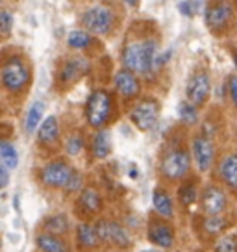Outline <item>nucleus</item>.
<instances>
[{
    "label": "nucleus",
    "instance_id": "nucleus-1",
    "mask_svg": "<svg viewBox=\"0 0 237 252\" xmlns=\"http://www.w3.org/2000/svg\"><path fill=\"white\" fill-rule=\"evenodd\" d=\"M169 54L158 58V47L154 41H134L124 47L122 63L128 71L135 74H148L154 69L165 65Z\"/></svg>",
    "mask_w": 237,
    "mask_h": 252
},
{
    "label": "nucleus",
    "instance_id": "nucleus-2",
    "mask_svg": "<svg viewBox=\"0 0 237 252\" xmlns=\"http://www.w3.org/2000/svg\"><path fill=\"white\" fill-rule=\"evenodd\" d=\"M113 111V96L104 89H96L89 94L86 104V119L89 126L102 128L110 123Z\"/></svg>",
    "mask_w": 237,
    "mask_h": 252
},
{
    "label": "nucleus",
    "instance_id": "nucleus-3",
    "mask_svg": "<svg viewBox=\"0 0 237 252\" xmlns=\"http://www.w3.org/2000/svg\"><path fill=\"white\" fill-rule=\"evenodd\" d=\"M191 169V154L185 149H173L169 150L163 159H161V165H159V171H161V176L165 180L171 182H178L185 178L189 174Z\"/></svg>",
    "mask_w": 237,
    "mask_h": 252
},
{
    "label": "nucleus",
    "instance_id": "nucleus-4",
    "mask_svg": "<svg viewBox=\"0 0 237 252\" xmlns=\"http://www.w3.org/2000/svg\"><path fill=\"white\" fill-rule=\"evenodd\" d=\"M30 82V69L21 58H11L2 67V86L11 93H19Z\"/></svg>",
    "mask_w": 237,
    "mask_h": 252
},
{
    "label": "nucleus",
    "instance_id": "nucleus-5",
    "mask_svg": "<svg viewBox=\"0 0 237 252\" xmlns=\"http://www.w3.org/2000/svg\"><path fill=\"white\" fill-rule=\"evenodd\" d=\"M72 173H74V169L67 161L54 159V161H48L47 165L41 169L39 180L43 186H47L50 189H65L71 180Z\"/></svg>",
    "mask_w": 237,
    "mask_h": 252
},
{
    "label": "nucleus",
    "instance_id": "nucleus-6",
    "mask_svg": "<svg viewBox=\"0 0 237 252\" xmlns=\"http://www.w3.org/2000/svg\"><path fill=\"white\" fill-rule=\"evenodd\" d=\"M130 119L141 132H150L158 125L159 102L156 98H143L130 111Z\"/></svg>",
    "mask_w": 237,
    "mask_h": 252
},
{
    "label": "nucleus",
    "instance_id": "nucleus-7",
    "mask_svg": "<svg viewBox=\"0 0 237 252\" xmlns=\"http://www.w3.org/2000/svg\"><path fill=\"white\" fill-rule=\"evenodd\" d=\"M95 226L96 232H98V237L104 245H115L118 249H126L132 245V237L128 234V230L117 220L100 219Z\"/></svg>",
    "mask_w": 237,
    "mask_h": 252
},
{
    "label": "nucleus",
    "instance_id": "nucleus-8",
    "mask_svg": "<svg viewBox=\"0 0 237 252\" xmlns=\"http://www.w3.org/2000/svg\"><path fill=\"white\" fill-rule=\"evenodd\" d=\"M191 156L200 173H207L215 161V145L207 135H197L191 145Z\"/></svg>",
    "mask_w": 237,
    "mask_h": 252
},
{
    "label": "nucleus",
    "instance_id": "nucleus-9",
    "mask_svg": "<svg viewBox=\"0 0 237 252\" xmlns=\"http://www.w3.org/2000/svg\"><path fill=\"white\" fill-rule=\"evenodd\" d=\"M84 26L96 35H106L113 26V13L106 6H93L84 13Z\"/></svg>",
    "mask_w": 237,
    "mask_h": 252
},
{
    "label": "nucleus",
    "instance_id": "nucleus-10",
    "mask_svg": "<svg viewBox=\"0 0 237 252\" xmlns=\"http://www.w3.org/2000/svg\"><path fill=\"white\" fill-rule=\"evenodd\" d=\"M228 206V197L224 193V189L219 186H207L200 195V208L204 215H222Z\"/></svg>",
    "mask_w": 237,
    "mask_h": 252
},
{
    "label": "nucleus",
    "instance_id": "nucleus-11",
    "mask_svg": "<svg viewBox=\"0 0 237 252\" xmlns=\"http://www.w3.org/2000/svg\"><path fill=\"white\" fill-rule=\"evenodd\" d=\"M148 239L150 243H154L159 249H171L174 245V226L169 224L163 217L156 220H150L148 222Z\"/></svg>",
    "mask_w": 237,
    "mask_h": 252
},
{
    "label": "nucleus",
    "instance_id": "nucleus-12",
    "mask_svg": "<svg viewBox=\"0 0 237 252\" xmlns=\"http://www.w3.org/2000/svg\"><path fill=\"white\" fill-rule=\"evenodd\" d=\"M209 78L206 72H197L193 74L187 82V100L193 102L195 106H202L209 96Z\"/></svg>",
    "mask_w": 237,
    "mask_h": 252
},
{
    "label": "nucleus",
    "instance_id": "nucleus-13",
    "mask_svg": "<svg viewBox=\"0 0 237 252\" xmlns=\"http://www.w3.org/2000/svg\"><path fill=\"white\" fill-rule=\"evenodd\" d=\"M232 6H230L228 0H219L211 4L207 8V13H206V21H207V26L213 32H219L222 28H226V24L230 23L232 19Z\"/></svg>",
    "mask_w": 237,
    "mask_h": 252
},
{
    "label": "nucleus",
    "instance_id": "nucleus-14",
    "mask_svg": "<svg viewBox=\"0 0 237 252\" xmlns=\"http://www.w3.org/2000/svg\"><path fill=\"white\" fill-rule=\"evenodd\" d=\"M115 89L124 98H134L141 91V84H139V80L135 76V72L124 69V71H118L115 74Z\"/></svg>",
    "mask_w": 237,
    "mask_h": 252
},
{
    "label": "nucleus",
    "instance_id": "nucleus-15",
    "mask_svg": "<svg viewBox=\"0 0 237 252\" xmlns=\"http://www.w3.org/2000/svg\"><path fill=\"white\" fill-rule=\"evenodd\" d=\"M78 206L86 215L93 217V215L102 212V208H104L102 195H100L95 188L82 189V191H80V197H78Z\"/></svg>",
    "mask_w": 237,
    "mask_h": 252
},
{
    "label": "nucleus",
    "instance_id": "nucleus-16",
    "mask_svg": "<svg viewBox=\"0 0 237 252\" xmlns=\"http://www.w3.org/2000/svg\"><path fill=\"white\" fill-rule=\"evenodd\" d=\"M76 239H78V247L82 251H95L96 247L102 245L96 226L89 224V222H80L76 226Z\"/></svg>",
    "mask_w": 237,
    "mask_h": 252
},
{
    "label": "nucleus",
    "instance_id": "nucleus-17",
    "mask_svg": "<svg viewBox=\"0 0 237 252\" xmlns=\"http://www.w3.org/2000/svg\"><path fill=\"white\" fill-rule=\"evenodd\" d=\"M37 249L41 252H71V247L61 236H56L50 232H41L35 237Z\"/></svg>",
    "mask_w": 237,
    "mask_h": 252
},
{
    "label": "nucleus",
    "instance_id": "nucleus-18",
    "mask_svg": "<svg viewBox=\"0 0 237 252\" xmlns=\"http://www.w3.org/2000/svg\"><path fill=\"white\" fill-rule=\"evenodd\" d=\"M58 139H59V125H58V119L54 115H50L39 125L37 141L43 147H52V145L58 143Z\"/></svg>",
    "mask_w": 237,
    "mask_h": 252
},
{
    "label": "nucleus",
    "instance_id": "nucleus-19",
    "mask_svg": "<svg viewBox=\"0 0 237 252\" xmlns=\"http://www.w3.org/2000/svg\"><path fill=\"white\" fill-rule=\"evenodd\" d=\"M89 71V63L82 58H76V60H69V62L63 63L61 67V72H59V80L63 84H72L78 78H82L86 72Z\"/></svg>",
    "mask_w": 237,
    "mask_h": 252
},
{
    "label": "nucleus",
    "instance_id": "nucleus-20",
    "mask_svg": "<svg viewBox=\"0 0 237 252\" xmlns=\"http://www.w3.org/2000/svg\"><path fill=\"white\" fill-rule=\"evenodd\" d=\"M152 204H154V212L158 213L159 217H163V219H173L174 217V202L163 188L154 189Z\"/></svg>",
    "mask_w": 237,
    "mask_h": 252
},
{
    "label": "nucleus",
    "instance_id": "nucleus-21",
    "mask_svg": "<svg viewBox=\"0 0 237 252\" xmlns=\"http://www.w3.org/2000/svg\"><path fill=\"white\" fill-rule=\"evenodd\" d=\"M221 173V180L224 182V186L232 191H237V154H228L224 156V159L221 161L219 167Z\"/></svg>",
    "mask_w": 237,
    "mask_h": 252
},
{
    "label": "nucleus",
    "instance_id": "nucleus-22",
    "mask_svg": "<svg viewBox=\"0 0 237 252\" xmlns=\"http://www.w3.org/2000/svg\"><path fill=\"white\" fill-rule=\"evenodd\" d=\"M93 156L96 159H104V158L110 156L111 152V137H110V132L108 130H98L93 137Z\"/></svg>",
    "mask_w": 237,
    "mask_h": 252
},
{
    "label": "nucleus",
    "instance_id": "nucleus-23",
    "mask_svg": "<svg viewBox=\"0 0 237 252\" xmlns=\"http://www.w3.org/2000/svg\"><path fill=\"white\" fill-rule=\"evenodd\" d=\"M43 113H45V104L41 102V100L39 102H33V106L30 108L28 115H26V123H24L28 134H33L37 130V126L43 123Z\"/></svg>",
    "mask_w": 237,
    "mask_h": 252
},
{
    "label": "nucleus",
    "instance_id": "nucleus-24",
    "mask_svg": "<svg viewBox=\"0 0 237 252\" xmlns=\"http://www.w3.org/2000/svg\"><path fill=\"white\" fill-rule=\"evenodd\" d=\"M198 197H200V195H198V188L195 182H185V184H182L180 189H178V198H180V204H182L183 208L193 206L198 200Z\"/></svg>",
    "mask_w": 237,
    "mask_h": 252
},
{
    "label": "nucleus",
    "instance_id": "nucleus-25",
    "mask_svg": "<svg viewBox=\"0 0 237 252\" xmlns=\"http://www.w3.org/2000/svg\"><path fill=\"white\" fill-rule=\"evenodd\" d=\"M224 228H226V220L222 219L221 215H206L202 220V230L211 237L221 236Z\"/></svg>",
    "mask_w": 237,
    "mask_h": 252
},
{
    "label": "nucleus",
    "instance_id": "nucleus-26",
    "mask_svg": "<svg viewBox=\"0 0 237 252\" xmlns=\"http://www.w3.org/2000/svg\"><path fill=\"white\" fill-rule=\"evenodd\" d=\"M0 161L8 167L9 171L15 169L17 163H19V154H17L15 147L11 143L0 139Z\"/></svg>",
    "mask_w": 237,
    "mask_h": 252
},
{
    "label": "nucleus",
    "instance_id": "nucleus-27",
    "mask_svg": "<svg viewBox=\"0 0 237 252\" xmlns=\"http://www.w3.org/2000/svg\"><path fill=\"white\" fill-rule=\"evenodd\" d=\"M45 232L56 234V236H63L69 232V219L65 215H54L50 219L45 220Z\"/></svg>",
    "mask_w": 237,
    "mask_h": 252
},
{
    "label": "nucleus",
    "instance_id": "nucleus-28",
    "mask_svg": "<svg viewBox=\"0 0 237 252\" xmlns=\"http://www.w3.org/2000/svg\"><path fill=\"white\" fill-rule=\"evenodd\" d=\"M213 252H237V236L234 234L221 236L215 241Z\"/></svg>",
    "mask_w": 237,
    "mask_h": 252
},
{
    "label": "nucleus",
    "instance_id": "nucleus-29",
    "mask_svg": "<svg viewBox=\"0 0 237 252\" xmlns=\"http://www.w3.org/2000/svg\"><path fill=\"white\" fill-rule=\"evenodd\" d=\"M198 106H195L193 102H182L180 108H178V113H180V119H182L185 125H195L198 121Z\"/></svg>",
    "mask_w": 237,
    "mask_h": 252
},
{
    "label": "nucleus",
    "instance_id": "nucleus-30",
    "mask_svg": "<svg viewBox=\"0 0 237 252\" xmlns=\"http://www.w3.org/2000/svg\"><path fill=\"white\" fill-rule=\"evenodd\" d=\"M67 41H69V45H71L72 48H78V50H84V48H87L89 45H91L89 33H86V32H82V30L71 32Z\"/></svg>",
    "mask_w": 237,
    "mask_h": 252
},
{
    "label": "nucleus",
    "instance_id": "nucleus-31",
    "mask_svg": "<svg viewBox=\"0 0 237 252\" xmlns=\"http://www.w3.org/2000/svg\"><path fill=\"white\" fill-rule=\"evenodd\" d=\"M11 26H13V15L9 13L8 9H0V33L9 35Z\"/></svg>",
    "mask_w": 237,
    "mask_h": 252
},
{
    "label": "nucleus",
    "instance_id": "nucleus-32",
    "mask_svg": "<svg viewBox=\"0 0 237 252\" xmlns=\"http://www.w3.org/2000/svg\"><path fill=\"white\" fill-rule=\"evenodd\" d=\"M82 186H84V176L74 171L69 184H67V188H65V191H67V193H80V191H82Z\"/></svg>",
    "mask_w": 237,
    "mask_h": 252
},
{
    "label": "nucleus",
    "instance_id": "nucleus-33",
    "mask_svg": "<svg viewBox=\"0 0 237 252\" xmlns=\"http://www.w3.org/2000/svg\"><path fill=\"white\" fill-rule=\"evenodd\" d=\"M82 149H84V137H80V135H72V137H69V141H67V152H69L71 156L80 154V150Z\"/></svg>",
    "mask_w": 237,
    "mask_h": 252
},
{
    "label": "nucleus",
    "instance_id": "nucleus-34",
    "mask_svg": "<svg viewBox=\"0 0 237 252\" xmlns=\"http://www.w3.org/2000/svg\"><path fill=\"white\" fill-rule=\"evenodd\" d=\"M198 9H200V2L197 0H187V2H180V11L185 17H195Z\"/></svg>",
    "mask_w": 237,
    "mask_h": 252
},
{
    "label": "nucleus",
    "instance_id": "nucleus-35",
    "mask_svg": "<svg viewBox=\"0 0 237 252\" xmlns=\"http://www.w3.org/2000/svg\"><path fill=\"white\" fill-rule=\"evenodd\" d=\"M9 184V169L0 161V189H4Z\"/></svg>",
    "mask_w": 237,
    "mask_h": 252
},
{
    "label": "nucleus",
    "instance_id": "nucleus-36",
    "mask_svg": "<svg viewBox=\"0 0 237 252\" xmlns=\"http://www.w3.org/2000/svg\"><path fill=\"white\" fill-rule=\"evenodd\" d=\"M230 94H232V100L237 106V76H230Z\"/></svg>",
    "mask_w": 237,
    "mask_h": 252
},
{
    "label": "nucleus",
    "instance_id": "nucleus-37",
    "mask_svg": "<svg viewBox=\"0 0 237 252\" xmlns=\"http://www.w3.org/2000/svg\"><path fill=\"white\" fill-rule=\"evenodd\" d=\"M124 2H126V4H130V6H137V4H139V0H124Z\"/></svg>",
    "mask_w": 237,
    "mask_h": 252
},
{
    "label": "nucleus",
    "instance_id": "nucleus-38",
    "mask_svg": "<svg viewBox=\"0 0 237 252\" xmlns=\"http://www.w3.org/2000/svg\"><path fill=\"white\" fill-rule=\"evenodd\" d=\"M234 60H236V67H237V54H236V58H234Z\"/></svg>",
    "mask_w": 237,
    "mask_h": 252
},
{
    "label": "nucleus",
    "instance_id": "nucleus-39",
    "mask_svg": "<svg viewBox=\"0 0 237 252\" xmlns=\"http://www.w3.org/2000/svg\"><path fill=\"white\" fill-rule=\"evenodd\" d=\"M143 252H158V251H143Z\"/></svg>",
    "mask_w": 237,
    "mask_h": 252
},
{
    "label": "nucleus",
    "instance_id": "nucleus-40",
    "mask_svg": "<svg viewBox=\"0 0 237 252\" xmlns=\"http://www.w3.org/2000/svg\"><path fill=\"white\" fill-rule=\"evenodd\" d=\"M0 245H2V241H0Z\"/></svg>",
    "mask_w": 237,
    "mask_h": 252
},
{
    "label": "nucleus",
    "instance_id": "nucleus-41",
    "mask_svg": "<svg viewBox=\"0 0 237 252\" xmlns=\"http://www.w3.org/2000/svg\"><path fill=\"white\" fill-rule=\"evenodd\" d=\"M236 4H237V0H236Z\"/></svg>",
    "mask_w": 237,
    "mask_h": 252
}]
</instances>
